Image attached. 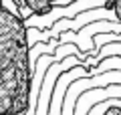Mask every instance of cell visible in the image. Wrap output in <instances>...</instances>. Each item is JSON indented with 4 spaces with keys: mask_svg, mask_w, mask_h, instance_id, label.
Returning a JSON list of instances; mask_svg holds the SVG:
<instances>
[{
    "mask_svg": "<svg viewBox=\"0 0 121 115\" xmlns=\"http://www.w3.org/2000/svg\"><path fill=\"white\" fill-rule=\"evenodd\" d=\"M0 6H4V0H0Z\"/></svg>",
    "mask_w": 121,
    "mask_h": 115,
    "instance_id": "obj_9",
    "label": "cell"
},
{
    "mask_svg": "<svg viewBox=\"0 0 121 115\" xmlns=\"http://www.w3.org/2000/svg\"><path fill=\"white\" fill-rule=\"evenodd\" d=\"M91 71H87L85 65H75L69 71L60 73L59 79H56L55 87H52V95H51V105H48V115H60L63 109V99H65V91L75 79H81V77H89Z\"/></svg>",
    "mask_w": 121,
    "mask_h": 115,
    "instance_id": "obj_3",
    "label": "cell"
},
{
    "mask_svg": "<svg viewBox=\"0 0 121 115\" xmlns=\"http://www.w3.org/2000/svg\"><path fill=\"white\" fill-rule=\"evenodd\" d=\"M105 99H121V85L119 83H111L105 87H91L87 89L75 103V113L73 115H87V111L99 101Z\"/></svg>",
    "mask_w": 121,
    "mask_h": 115,
    "instance_id": "obj_4",
    "label": "cell"
},
{
    "mask_svg": "<svg viewBox=\"0 0 121 115\" xmlns=\"http://www.w3.org/2000/svg\"><path fill=\"white\" fill-rule=\"evenodd\" d=\"M101 115H121V105H117V103H113V105L105 107V111Z\"/></svg>",
    "mask_w": 121,
    "mask_h": 115,
    "instance_id": "obj_8",
    "label": "cell"
},
{
    "mask_svg": "<svg viewBox=\"0 0 121 115\" xmlns=\"http://www.w3.org/2000/svg\"><path fill=\"white\" fill-rule=\"evenodd\" d=\"M109 4H111V10H113V14H115V18L121 22V0H111Z\"/></svg>",
    "mask_w": 121,
    "mask_h": 115,
    "instance_id": "obj_7",
    "label": "cell"
},
{
    "mask_svg": "<svg viewBox=\"0 0 121 115\" xmlns=\"http://www.w3.org/2000/svg\"><path fill=\"white\" fill-rule=\"evenodd\" d=\"M12 93L6 91L4 87L0 85V115H8L10 113V107H12Z\"/></svg>",
    "mask_w": 121,
    "mask_h": 115,
    "instance_id": "obj_6",
    "label": "cell"
},
{
    "mask_svg": "<svg viewBox=\"0 0 121 115\" xmlns=\"http://www.w3.org/2000/svg\"><path fill=\"white\" fill-rule=\"evenodd\" d=\"M22 4L35 14H47L52 6L65 4V0H22Z\"/></svg>",
    "mask_w": 121,
    "mask_h": 115,
    "instance_id": "obj_5",
    "label": "cell"
},
{
    "mask_svg": "<svg viewBox=\"0 0 121 115\" xmlns=\"http://www.w3.org/2000/svg\"><path fill=\"white\" fill-rule=\"evenodd\" d=\"M107 0H73L69 4L52 6L47 14H35L30 18H24L26 26H36V28H47V26L55 24L60 18H73L79 12H85L89 8H97V6H105Z\"/></svg>",
    "mask_w": 121,
    "mask_h": 115,
    "instance_id": "obj_1",
    "label": "cell"
},
{
    "mask_svg": "<svg viewBox=\"0 0 121 115\" xmlns=\"http://www.w3.org/2000/svg\"><path fill=\"white\" fill-rule=\"evenodd\" d=\"M75 65H81V57L77 55H71V57H65L63 61H55L51 67L47 69L43 77V85H40V91H39V99H36V109H35V115H48V105H51V95H52V87H55L56 79H59L60 73L69 71L71 67Z\"/></svg>",
    "mask_w": 121,
    "mask_h": 115,
    "instance_id": "obj_2",
    "label": "cell"
}]
</instances>
